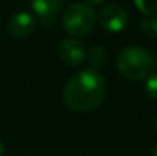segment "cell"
<instances>
[{"label": "cell", "instance_id": "1", "mask_svg": "<svg viewBox=\"0 0 157 156\" xmlns=\"http://www.w3.org/2000/svg\"><path fill=\"white\" fill-rule=\"evenodd\" d=\"M105 94L104 77L95 69H82L67 80L63 100L75 112H90L104 101Z\"/></svg>", "mask_w": 157, "mask_h": 156}, {"label": "cell", "instance_id": "2", "mask_svg": "<svg viewBox=\"0 0 157 156\" xmlns=\"http://www.w3.org/2000/svg\"><path fill=\"white\" fill-rule=\"evenodd\" d=\"M154 67V58L145 48L128 46L117 57V70L122 77L131 81L147 78Z\"/></svg>", "mask_w": 157, "mask_h": 156}, {"label": "cell", "instance_id": "3", "mask_svg": "<svg viewBox=\"0 0 157 156\" xmlns=\"http://www.w3.org/2000/svg\"><path fill=\"white\" fill-rule=\"evenodd\" d=\"M96 15L87 3L70 5L63 15V28L67 34L73 37H84L95 28Z\"/></svg>", "mask_w": 157, "mask_h": 156}, {"label": "cell", "instance_id": "4", "mask_svg": "<svg viewBox=\"0 0 157 156\" xmlns=\"http://www.w3.org/2000/svg\"><path fill=\"white\" fill-rule=\"evenodd\" d=\"M99 25L108 32H121L128 25V12L116 3L105 5L98 14Z\"/></svg>", "mask_w": 157, "mask_h": 156}, {"label": "cell", "instance_id": "5", "mask_svg": "<svg viewBox=\"0 0 157 156\" xmlns=\"http://www.w3.org/2000/svg\"><path fill=\"white\" fill-rule=\"evenodd\" d=\"M56 52H58V57L59 60L67 64V66H79L86 61V48L84 45L73 38V37H67V38H63L56 48Z\"/></svg>", "mask_w": 157, "mask_h": 156}, {"label": "cell", "instance_id": "6", "mask_svg": "<svg viewBox=\"0 0 157 156\" xmlns=\"http://www.w3.org/2000/svg\"><path fill=\"white\" fill-rule=\"evenodd\" d=\"M37 18L31 12H17L8 22V32L14 38H25L35 31Z\"/></svg>", "mask_w": 157, "mask_h": 156}, {"label": "cell", "instance_id": "7", "mask_svg": "<svg viewBox=\"0 0 157 156\" xmlns=\"http://www.w3.org/2000/svg\"><path fill=\"white\" fill-rule=\"evenodd\" d=\"M34 17L40 20L43 26H51L63 6V0H31Z\"/></svg>", "mask_w": 157, "mask_h": 156}, {"label": "cell", "instance_id": "8", "mask_svg": "<svg viewBox=\"0 0 157 156\" xmlns=\"http://www.w3.org/2000/svg\"><path fill=\"white\" fill-rule=\"evenodd\" d=\"M86 61L90 64V67L98 70V69L104 67L107 63V51L101 45H95L86 52Z\"/></svg>", "mask_w": 157, "mask_h": 156}, {"label": "cell", "instance_id": "9", "mask_svg": "<svg viewBox=\"0 0 157 156\" xmlns=\"http://www.w3.org/2000/svg\"><path fill=\"white\" fill-rule=\"evenodd\" d=\"M140 29L147 37L154 38L157 37V14H145V17L140 22Z\"/></svg>", "mask_w": 157, "mask_h": 156}, {"label": "cell", "instance_id": "10", "mask_svg": "<svg viewBox=\"0 0 157 156\" xmlns=\"http://www.w3.org/2000/svg\"><path fill=\"white\" fill-rule=\"evenodd\" d=\"M134 5L144 14H153L157 11V0H134Z\"/></svg>", "mask_w": 157, "mask_h": 156}, {"label": "cell", "instance_id": "11", "mask_svg": "<svg viewBox=\"0 0 157 156\" xmlns=\"http://www.w3.org/2000/svg\"><path fill=\"white\" fill-rule=\"evenodd\" d=\"M145 92L148 97L157 100V74H150L145 83Z\"/></svg>", "mask_w": 157, "mask_h": 156}, {"label": "cell", "instance_id": "12", "mask_svg": "<svg viewBox=\"0 0 157 156\" xmlns=\"http://www.w3.org/2000/svg\"><path fill=\"white\" fill-rule=\"evenodd\" d=\"M86 2H87L89 6H95V5H101V3H104L105 0H86Z\"/></svg>", "mask_w": 157, "mask_h": 156}, {"label": "cell", "instance_id": "13", "mask_svg": "<svg viewBox=\"0 0 157 156\" xmlns=\"http://www.w3.org/2000/svg\"><path fill=\"white\" fill-rule=\"evenodd\" d=\"M5 155V146H3V142L0 141V156Z\"/></svg>", "mask_w": 157, "mask_h": 156}, {"label": "cell", "instance_id": "14", "mask_svg": "<svg viewBox=\"0 0 157 156\" xmlns=\"http://www.w3.org/2000/svg\"><path fill=\"white\" fill-rule=\"evenodd\" d=\"M153 156H157V144H156V147H154V150H153Z\"/></svg>", "mask_w": 157, "mask_h": 156}, {"label": "cell", "instance_id": "15", "mask_svg": "<svg viewBox=\"0 0 157 156\" xmlns=\"http://www.w3.org/2000/svg\"><path fill=\"white\" fill-rule=\"evenodd\" d=\"M154 64H156V66H157V58H156V60H154Z\"/></svg>", "mask_w": 157, "mask_h": 156}, {"label": "cell", "instance_id": "16", "mask_svg": "<svg viewBox=\"0 0 157 156\" xmlns=\"http://www.w3.org/2000/svg\"><path fill=\"white\" fill-rule=\"evenodd\" d=\"M156 130H157V119H156Z\"/></svg>", "mask_w": 157, "mask_h": 156}]
</instances>
